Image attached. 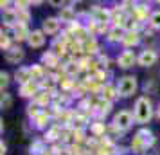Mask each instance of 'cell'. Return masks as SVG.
<instances>
[{
	"label": "cell",
	"instance_id": "cell-1",
	"mask_svg": "<svg viewBox=\"0 0 160 155\" xmlns=\"http://www.w3.org/2000/svg\"><path fill=\"white\" fill-rule=\"evenodd\" d=\"M133 117L137 123H148L153 117V108L151 101L148 97H138L135 103V110H133Z\"/></svg>",
	"mask_w": 160,
	"mask_h": 155
},
{
	"label": "cell",
	"instance_id": "cell-2",
	"mask_svg": "<svg viewBox=\"0 0 160 155\" xmlns=\"http://www.w3.org/2000/svg\"><path fill=\"white\" fill-rule=\"evenodd\" d=\"M153 142H155V137H153V133L149 132V130L142 128V130H138L137 135L133 137L131 148H133L135 152H142V150H146L148 146H153Z\"/></svg>",
	"mask_w": 160,
	"mask_h": 155
},
{
	"label": "cell",
	"instance_id": "cell-3",
	"mask_svg": "<svg viewBox=\"0 0 160 155\" xmlns=\"http://www.w3.org/2000/svg\"><path fill=\"white\" fill-rule=\"evenodd\" d=\"M137 90V78L135 76H124L121 78V81L117 85V92L121 97H130L135 94Z\"/></svg>",
	"mask_w": 160,
	"mask_h": 155
},
{
	"label": "cell",
	"instance_id": "cell-4",
	"mask_svg": "<svg viewBox=\"0 0 160 155\" xmlns=\"http://www.w3.org/2000/svg\"><path fill=\"white\" fill-rule=\"evenodd\" d=\"M133 114L128 110H121L119 114H115V117H113V128L117 130H128L131 125H133Z\"/></svg>",
	"mask_w": 160,
	"mask_h": 155
},
{
	"label": "cell",
	"instance_id": "cell-5",
	"mask_svg": "<svg viewBox=\"0 0 160 155\" xmlns=\"http://www.w3.org/2000/svg\"><path fill=\"white\" fill-rule=\"evenodd\" d=\"M92 20L97 25H106L108 22H112V11L104 8H94L92 9Z\"/></svg>",
	"mask_w": 160,
	"mask_h": 155
},
{
	"label": "cell",
	"instance_id": "cell-6",
	"mask_svg": "<svg viewBox=\"0 0 160 155\" xmlns=\"http://www.w3.org/2000/svg\"><path fill=\"white\" fill-rule=\"evenodd\" d=\"M61 27V20L56 18V16H51V18H45L43 20V33L45 34H56Z\"/></svg>",
	"mask_w": 160,
	"mask_h": 155
},
{
	"label": "cell",
	"instance_id": "cell-7",
	"mask_svg": "<svg viewBox=\"0 0 160 155\" xmlns=\"http://www.w3.org/2000/svg\"><path fill=\"white\" fill-rule=\"evenodd\" d=\"M138 65L142 67H151L155 65V61H157V52L151 51V49H146V51H142L140 54H138Z\"/></svg>",
	"mask_w": 160,
	"mask_h": 155
},
{
	"label": "cell",
	"instance_id": "cell-8",
	"mask_svg": "<svg viewBox=\"0 0 160 155\" xmlns=\"http://www.w3.org/2000/svg\"><path fill=\"white\" fill-rule=\"evenodd\" d=\"M137 56H135V52L131 51H124L119 54V58H117V63L122 67V69H130V67H133V63L137 61Z\"/></svg>",
	"mask_w": 160,
	"mask_h": 155
},
{
	"label": "cell",
	"instance_id": "cell-9",
	"mask_svg": "<svg viewBox=\"0 0 160 155\" xmlns=\"http://www.w3.org/2000/svg\"><path fill=\"white\" fill-rule=\"evenodd\" d=\"M40 83L38 81H29V83H25V85H20V96L22 97H31V96H36L38 92H40Z\"/></svg>",
	"mask_w": 160,
	"mask_h": 155
},
{
	"label": "cell",
	"instance_id": "cell-10",
	"mask_svg": "<svg viewBox=\"0 0 160 155\" xmlns=\"http://www.w3.org/2000/svg\"><path fill=\"white\" fill-rule=\"evenodd\" d=\"M27 44H29L31 47H34V49L42 47V45L45 44V33L43 31H31L29 38H27Z\"/></svg>",
	"mask_w": 160,
	"mask_h": 155
},
{
	"label": "cell",
	"instance_id": "cell-11",
	"mask_svg": "<svg viewBox=\"0 0 160 155\" xmlns=\"http://www.w3.org/2000/svg\"><path fill=\"white\" fill-rule=\"evenodd\" d=\"M126 34H128V31L124 29V27H121V25H113L112 29H110L108 33V40L110 42H122L124 38H126Z\"/></svg>",
	"mask_w": 160,
	"mask_h": 155
},
{
	"label": "cell",
	"instance_id": "cell-12",
	"mask_svg": "<svg viewBox=\"0 0 160 155\" xmlns=\"http://www.w3.org/2000/svg\"><path fill=\"white\" fill-rule=\"evenodd\" d=\"M15 80H16V83H20V85H25V83L32 81L31 69H29V67H20V69L15 72Z\"/></svg>",
	"mask_w": 160,
	"mask_h": 155
},
{
	"label": "cell",
	"instance_id": "cell-13",
	"mask_svg": "<svg viewBox=\"0 0 160 155\" xmlns=\"http://www.w3.org/2000/svg\"><path fill=\"white\" fill-rule=\"evenodd\" d=\"M6 59L9 63H18L23 59V51L20 47H11L9 51H6Z\"/></svg>",
	"mask_w": 160,
	"mask_h": 155
},
{
	"label": "cell",
	"instance_id": "cell-14",
	"mask_svg": "<svg viewBox=\"0 0 160 155\" xmlns=\"http://www.w3.org/2000/svg\"><path fill=\"white\" fill-rule=\"evenodd\" d=\"M58 18L65 23H74L76 22V11H74L72 8H61Z\"/></svg>",
	"mask_w": 160,
	"mask_h": 155
},
{
	"label": "cell",
	"instance_id": "cell-15",
	"mask_svg": "<svg viewBox=\"0 0 160 155\" xmlns=\"http://www.w3.org/2000/svg\"><path fill=\"white\" fill-rule=\"evenodd\" d=\"M51 99H52V94L49 90H40L34 96V103L40 105V106H47V105H51Z\"/></svg>",
	"mask_w": 160,
	"mask_h": 155
},
{
	"label": "cell",
	"instance_id": "cell-16",
	"mask_svg": "<svg viewBox=\"0 0 160 155\" xmlns=\"http://www.w3.org/2000/svg\"><path fill=\"white\" fill-rule=\"evenodd\" d=\"M138 42H140L138 33H128V34H126V38L122 40L124 47H135V45H138Z\"/></svg>",
	"mask_w": 160,
	"mask_h": 155
},
{
	"label": "cell",
	"instance_id": "cell-17",
	"mask_svg": "<svg viewBox=\"0 0 160 155\" xmlns=\"http://www.w3.org/2000/svg\"><path fill=\"white\" fill-rule=\"evenodd\" d=\"M58 59H59V56L56 54V52L49 51V52H45V54H43L42 61H43V63H47L49 67H54V65H58Z\"/></svg>",
	"mask_w": 160,
	"mask_h": 155
},
{
	"label": "cell",
	"instance_id": "cell-18",
	"mask_svg": "<svg viewBox=\"0 0 160 155\" xmlns=\"http://www.w3.org/2000/svg\"><path fill=\"white\" fill-rule=\"evenodd\" d=\"M115 96H119V92H117V89H113L112 85H106V87L102 89V99H106V101L112 103V99Z\"/></svg>",
	"mask_w": 160,
	"mask_h": 155
},
{
	"label": "cell",
	"instance_id": "cell-19",
	"mask_svg": "<svg viewBox=\"0 0 160 155\" xmlns=\"http://www.w3.org/2000/svg\"><path fill=\"white\" fill-rule=\"evenodd\" d=\"M31 69V76H32V80L38 83H42V80H43V69H42V65H32L29 67Z\"/></svg>",
	"mask_w": 160,
	"mask_h": 155
},
{
	"label": "cell",
	"instance_id": "cell-20",
	"mask_svg": "<svg viewBox=\"0 0 160 155\" xmlns=\"http://www.w3.org/2000/svg\"><path fill=\"white\" fill-rule=\"evenodd\" d=\"M15 31H16V40H18V42H20V40H27L29 34H31V33H27V29H25L23 23H16Z\"/></svg>",
	"mask_w": 160,
	"mask_h": 155
},
{
	"label": "cell",
	"instance_id": "cell-21",
	"mask_svg": "<svg viewBox=\"0 0 160 155\" xmlns=\"http://www.w3.org/2000/svg\"><path fill=\"white\" fill-rule=\"evenodd\" d=\"M49 114L47 112H42L40 116H38L36 119H34V123H36V128H45V126L49 125Z\"/></svg>",
	"mask_w": 160,
	"mask_h": 155
},
{
	"label": "cell",
	"instance_id": "cell-22",
	"mask_svg": "<svg viewBox=\"0 0 160 155\" xmlns=\"http://www.w3.org/2000/svg\"><path fill=\"white\" fill-rule=\"evenodd\" d=\"M45 152V144L42 141H34L32 144H31V153L32 155H42Z\"/></svg>",
	"mask_w": 160,
	"mask_h": 155
},
{
	"label": "cell",
	"instance_id": "cell-23",
	"mask_svg": "<svg viewBox=\"0 0 160 155\" xmlns=\"http://www.w3.org/2000/svg\"><path fill=\"white\" fill-rule=\"evenodd\" d=\"M110 105H112L110 101H106V99H101V101L97 103V112H99L101 116H106V114L110 112Z\"/></svg>",
	"mask_w": 160,
	"mask_h": 155
},
{
	"label": "cell",
	"instance_id": "cell-24",
	"mask_svg": "<svg viewBox=\"0 0 160 155\" xmlns=\"http://www.w3.org/2000/svg\"><path fill=\"white\" fill-rule=\"evenodd\" d=\"M27 114H29V117L36 119L38 116L42 114V110H40V105H36V103H31L29 106H27Z\"/></svg>",
	"mask_w": 160,
	"mask_h": 155
},
{
	"label": "cell",
	"instance_id": "cell-25",
	"mask_svg": "<svg viewBox=\"0 0 160 155\" xmlns=\"http://www.w3.org/2000/svg\"><path fill=\"white\" fill-rule=\"evenodd\" d=\"M149 23H151V27H155V29H160V11H155L149 16Z\"/></svg>",
	"mask_w": 160,
	"mask_h": 155
},
{
	"label": "cell",
	"instance_id": "cell-26",
	"mask_svg": "<svg viewBox=\"0 0 160 155\" xmlns=\"http://www.w3.org/2000/svg\"><path fill=\"white\" fill-rule=\"evenodd\" d=\"M8 83H9V74L2 70V72H0V89H2V92L8 87Z\"/></svg>",
	"mask_w": 160,
	"mask_h": 155
},
{
	"label": "cell",
	"instance_id": "cell-27",
	"mask_svg": "<svg viewBox=\"0 0 160 155\" xmlns=\"http://www.w3.org/2000/svg\"><path fill=\"white\" fill-rule=\"evenodd\" d=\"M0 105H2V108H9L11 106V96H9L8 92H2V101H0Z\"/></svg>",
	"mask_w": 160,
	"mask_h": 155
},
{
	"label": "cell",
	"instance_id": "cell-28",
	"mask_svg": "<svg viewBox=\"0 0 160 155\" xmlns=\"http://www.w3.org/2000/svg\"><path fill=\"white\" fill-rule=\"evenodd\" d=\"M74 128H78V130H81V128H85V125H87V119L85 117H74Z\"/></svg>",
	"mask_w": 160,
	"mask_h": 155
},
{
	"label": "cell",
	"instance_id": "cell-29",
	"mask_svg": "<svg viewBox=\"0 0 160 155\" xmlns=\"http://www.w3.org/2000/svg\"><path fill=\"white\" fill-rule=\"evenodd\" d=\"M78 70H79L78 63H72V61H70V63H67V65H65V72L67 74H76Z\"/></svg>",
	"mask_w": 160,
	"mask_h": 155
},
{
	"label": "cell",
	"instance_id": "cell-30",
	"mask_svg": "<svg viewBox=\"0 0 160 155\" xmlns=\"http://www.w3.org/2000/svg\"><path fill=\"white\" fill-rule=\"evenodd\" d=\"M92 132H94L95 135H101V133L104 132V125H101V123H95V125H92Z\"/></svg>",
	"mask_w": 160,
	"mask_h": 155
},
{
	"label": "cell",
	"instance_id": "cell-31",
	"mask_svg": "<svg viewBox=\"0 0 160 155\" xmlns=\"http://www.w3.org/2000/svg\"><path fill=\"white\" fill-rule=\"evenodd\" d=\"M58 135H59V130H58V128H52V130H49V132H47V139L54 141V139H58Z\"/></svg>",
	"mask_w": 160,
	"mask_h": 155
},
{
	"label": "cell",
	"instance_id": "cell-32",
	"mask_svg": "<svg viewBox=\"0 0 160 155\" xmlns=\"http://www.w3.org/2000/svg\"><path fill=\"white\" fill-rule=\"evenodd\" d=\"M0 150H2V155H6V144L4 142H0Z\"/></svg>",
	"mask_w": 160,
	"mask_h": 155
},
{
	"label": "cell",
	"instance_id": "cell-33",
	"mask_svg": "<svg viewBox=\"0 0 160 155\" xmlns=\"http://www.w3.org/2000/svg\"><path fill=\"white\" fill-rule=\"evenodd\" d=\"M157 116L160 117V105H158V108H157Z\"/></svg>",
	"mask_w": 160,
	"mask_h": 155
}]
</instances>
